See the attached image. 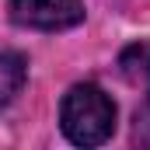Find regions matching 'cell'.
Returning <instances> with one entry per match:
<instances>
[{
  "instance_id": "3",
  "label": "cell",
  "mask_w": 150,
  "mask_h": 150,
  "mask_svg": "<svg viewBox=\"0 0 150 150\" xmlns=\"http://www.w3.org/2000/svg\"><path fill=\"white\" fill-rule=\"evenodd\" d=\"M119 67H122V77L129 84H143V91H147V101L136 112V136H147L150 140V42L129 45L119 56Z\"/></svg>"
},
{
  "instance_id": "2",
  "label": "cell",
  "mask_w": 150,
  "mask_h": 150,
  "mask_svg": "<svg viewBox=\"0 0 150 150\" xmlns=\"http://www.w3.org/2000/svg\"><path fill=\"white\" fill-rule=\"evenodd\" d=\"M11 18L25 28L56 32V28H74L84 18V7L80 0H11Z\"/></svg>"
},
{
  "instance_id": "1",
  "label": "cell",
  "mask_w": 150,
  "mask_h": 150,
  "mask_svg": "<svg viewBox=\"0 0 150 150\" xmlns=\"http://www.w3.org/2000/svg\"><path fill=\"white\" fill-rule=\"evenodd\" d=\"M63 133L77 147H98L115 129V105L98 84H74L59 108Z\"/></svg>"
},
{
  "instance_id": "4",
  "label": "cell",
  "mask_w": 150,
  "mask_h": 150,
  "mask_svg": "<svg viewBox=\"0 0 150 150\" xmlns=\"http://www.w3.org/2000/svg\"><path fill=\"white\" fill-rule=\"evenodd\" d=\"M28 80V63L21 52H0V108L14 101V94Z\"/></svg>"
}]
</instances>
